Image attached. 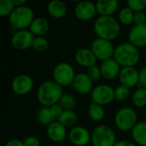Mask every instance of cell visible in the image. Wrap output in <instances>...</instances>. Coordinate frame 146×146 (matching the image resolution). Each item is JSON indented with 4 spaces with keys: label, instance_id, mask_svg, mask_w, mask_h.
<instances>
[{
    "label": "cell",
    "instance_id": "38",
    "mask_svg": "<svg viewBox=\"0 0 146 146\" xmlns=\"http://www.w3.org/2000/svg\"><path fill=\"white\" fill-rule=\"evenodd\" d=\"M139 85L141 86L143 88L146 89V67L143 68L139 72Z\"/></svg>",
    "mask_w": 146,
    "mask_h": 146
},
{
    "label": "cell",
    "instance_id": "24",
    "mask_svg": "<svg viewBox=\"0 0 146 146\" xmlns=\"http://www.w3.org/2000/svg\"><path fill=\"white\" fill-rule=\"evenodd\" d=\"M37 117L41 124L47 125V126L55 122V119H56L50 111V108L49 107H43L39 109V110L38 111Z\"/></svg>",
    "mask_w": 146,
    "mask_h": 146
},
{
    "label": "cell",
    "instance_id": "14",
    "mask_svg": "<svg viewBox=\"0 0 146 146\" xmlns=\"http://www.w3.org/2000/svg\"><path fill=\"white\" fill-rule=\"evenodd\" d=\"M69 140L70 142L75 146H85L86 145L90 139H92V136L88 130L82 127H74L69 133Z\"/></svg>",
    "mask_w": 146,
    "mask_h": 146
},
{
    "label": "cell",
    "instance_id": "37",
    "mask_svg": "<svg viewBox=\"0 0 146 146\" xmlns=\"http://www.w3.org/2000/svg\"><path fill=\"white\" fill-rule=\"evenodd\" d=\"M50 111H51L53 116L55 118H57V119L62 114V112L64 111V109L62 107V105L61 104H57L53 105V106H51V107H50Z\"/></svg>",
    "mask_w": 146,
    "mask_h": 146
},
{
    "label": "cell",
    "instance_id": "25",
    "mask_svg": "<svg viewBox=\"0 0 146 146\" xmlns=\"http://www.w3.org/2000/svg\"><path fill=\"white\" fill-rule=\"evenodd\" d=\"M77 121V115L72 110H64L58 117V122L64 127H71Z\"/></svg>",
    "mask_w": 146,
    "mask_h": 146
},
{
    "label": "cell",
    "instance_id": "6",
    "mask_svg": "<svg viewBox=\"0 0 146 146\" xmlns=\"http://www.w3.org/2000/svg\"><path fill=\"white\" fill-rule=\"evenodd\" d=\"M92 141L93 146H114L116 143V138L114 131L108 126H98L92 133Z\"/></svg>",
    "mask_w": 146,
    "mask_h": 146
},
{
    "label": "cell",
    "instance_id": "11",
    "mask_svg": "<svg viewBox=\"0 0 146 146\" xmlns=\"http://www.w3.org/2000/svg\"><path fill=\"white\" fill-rule=\"evenodd\" d=\"M11 86L15 93L18 95H25L32 91L33 82L30 76L27 74H21L13 80Z\"/></svg>",
    "mask_w": 146,
    "mask_h": 146
},
{
    "label": "cell",
    "instance_id": "9",
    "mask_svg": "<svg viewBox=\"0 0 146 146\" xmlns=\"http://www.w3.org/2000/svg\"><path fill=\"white\" fill-rule=\"evenodd\" d=\"M115 98V90L108 85L96 86L92 92V99L94 104L106 105L110 104Z\"/></svg>",
    "mask_w": 146,
    "mask_h": 146
},
{
    "label": "cell",
    "instance_id": "4",
    "mask_svg": "<svg viewBox=\"0 0 146 146\" xmlns=\"http://www.w3.org/2000/svg\"><path fill=\"white\" fill-rule=\"evenodd\" d=\"M9 17L12 27L18 30H24L26 27H30L34 20L33 12L27 6L15 8Z\"/></svg>",
    "mask_w": 146,
    "mask_h": 146
},
{
    "label": "cell",
    "instance_id": "17",
    "mask_svg": "<svg viewBox=\"0 0 146 146\" xmlns=\"http://www.w3.org/2000/svg\"><path fill=\"white\" fill-rule=\"evenodd\" d=\"M75 90L80 94H87L92 89V80L87 74L80 73L77 74L73 82Z\"/></svg>",
    "mask_w": 146,
    "mask_h": 146
},
{
    "label": "cell",
    "instance_id": "18",
    "mask_svg": "<svg viewBox=\"0 0 146 146\" xmlns=\"http://www.w3.org/2000/svg\"><path fill=\"white\" fill-rule=\"evenodd\" d=\"M117 0H98L96 3L97 12L100 16H111L118 9Z\"/></svg>",
    "mask_w": 146,
    "mask_h": 146
},
{
    "label": "cell",
    "instance_id": "1",
    "mask_svg": "<svg viewBox=\"0 0 146 146\" xmlns=\"http://www.w3.org/2000/svg\"><path fill=\"white\" fill-rule=\"evenodd\" d=\"M62 97V86L54 80H48L42 83L37 92V98L38 102L44 107H51Z\"/></svg>",
    "mask_w": 146,
    "mask_h": 146
},
{
    "label": "cell",
    "instance_id": "26",
    "mask_svg": "<svg viewBox=\"0 0 146 146\" xmlns=\"http://www.w3.org/2000/svg\"><path fill=\"white\" fill-rule=\"evenodd\" d=\"M88 114L90 118L94 121H100L104 117V110L103 107L97 104H91L88 108Z\"/></svg>",
    "mask_w": 146,
    "mask_h": 146
},
{
    "label": "cell",
    "instance_id": "3",
    "mask_svg": "<svg viewBox=\"0 0 146 146\" xmlns=\"http://www.w3.org/2000/svg\"><path fill=\"white\" fill-rule=\"evenodd\" d=\"M114 58L123 68L133 67L139 62L140 55L136 46L131 43H123L115 49Z\"/></svg>",
    "mask_w": 146,
    "mask_h": 146
},
{
    "label": "cell",
    "instance_id": "36",
    "mask_svg": "<svg viewBox=\"0 0 146 146\" xmlns=\"http://www.w3.org/2000/svg\"><path fill=\"white\" fill-rule=\"evenodd\" d=\"M24 146H40V141L37 137L34 136H29L27 139H25Z\"/></svg>",
    "mask_w": 146,
    "mask_h": 146
},
{
    "label": "cell",
    "instance_id": "7",
    "mask_svg": "<svg viewBox=\"0 0 146 146\" xmlns=\"http://www.w3.org/2000/svg\"><path fill=\"white\" fill-rule=\"evenodd\" d=\"M75 76L74 69L70 64L67 62L57 64L53 70L54 81H56L61 86H68L73 83Z\"/></svg>",
    "mask_w": 146,
    "mask_h": 146
},
{
    "label": "cell",
    "instance_id": "19",
    "mask_svg": "<svg viewBox=\"0 0 146 146\" xmlns=\"http://www.w3.org/2000/svg\"><path fill=\"white\" fill-rule=\"evenodd\" d=\"M100 68L102 72V76L107 80L115 79L117 75H119L121 72L120 65L115 59H109L103 62Z\"/></svg>",
    "mask_w": 146,
    "mask_h": 146
},
{
    "label": "cell",
    "instance_id": "41",
    "mask_svg": "<svg viewBox=\"0 0 146 146\" xmlns=\"http://www.w3.org/2000/svg\"><path fill=\"white\" fill-rule=\"evenodd\" d=\"M12 2L15 8L24 6V4L26 3V0H12Z\"/></svg>",
    "mask_w": 146,
    "mask_h": 146
},
{
    "label": "cell",
    "instance_id": "5",
    "mask_svg": "<svg viewBox=\"0 0 146 146\" xmlns=\"http://www.w3.org/2000/svg\"><path fill=\"white\" fill-rule=\"evenodd\" d=\"M137 113L128 107H124L119 110L115 117V123L116 127L123 132L133 130L137 124Z\"/></svg>",
    "mask_w": 146,
    "mask_h": 146
},
{
    "label": "cell",
    "instance_id": "28",
    "mask_svg": "<svg viewBox=\"0 0 146 146\" xmlns=\"http://www.w3.org/2000/svg\"><path fill=\"white\" fill-rule=\"evenodd\" d=\"M134 13L129 7L123 8L119 14V20L124 25H129L133 22Z\"/></svg>",
    "mask_w": 146,
    "mask_h": 146
},
{
    "label": "cell",
    "instance_id": "27",
    "mask_svg": "<svg viewBox=\"0 0 146 146\" xmlns=\"http://www.w3.org/2000/svg\"><path fill=\"white\" fill-rule=\"evenodd\" d=\"M132 101L133 104L138 108H142L146 105V89L139 88L133 95Z\"/></svg>",
    "mask_w": 146,
    "mask_h": 146
},
{
    "label": "cell",
    "instance_id": "23",
    "mask_svg": "<svg viewBox=\"0 0 146 146\" xmlns=\"http://www.w3.org/2000/svg\"><path fill=\"white\" fill-rule=\"evenodd\" d=\"M134 141L141 146H146V121L139 122L132 130Z\"/></svg>",
    "mask_w": 146,
    "mask_h": 146
},
{
    "label": "cell",
    "instance_id": "33",
    "mask_svg": "<svg viewBox=\"0 0 146 146\" xmlns=\"http://www.w3.org/2000/svg\"><path fill=\"white\" fill-rule=\"evenodd\" d=\"M128 7L135 12H139L146 8V0H128Z\"/></svg>",
    "mask_w": 146,
    "mask_h": 146
},
{
    "label": "cell",
    "instance_id": "30",
    "mask_svg": "<svg viewBox=\"0 0 146 146\" xmlns=\"http://www.w3.org/2000/svg\"><path fill=\"white\" fill-rule=\"evenodd\" d=\"M60 104L65 110H71L75 106L76 100L71 94H64L60 99Z\"/></svg>",
    "mask_w": 146,
    "mask_h": 146
},
{
    "label": "cell",
    "instance_id": "35",
    "mask_svg": "<svg viewBox=\"0 0 146 146\" xmlns=\"http://www.w3.org/2000/svg\"><path fill=\"white\" fill-rule=\"evenodd\" d=\"M133 22L136 25H144L146 24V15L143 11L135 12L133 17Z\"/></svg>",
    "mask_w": 146,
    "mask_h": 146
},
{
    "label": "cell",
    "instance_id": "39",
    "mask_svg": "<svg viewBox=\"0 0 146 146\" xmlns=\"http://www.w3.org/2000/svg\"><path fill=\"white\" fill-rule=\"evenodd\" d=\"M5 146H24V144L19 139H11L7 142Z\"/></svg>",
    "mask_w": 146,
    "mask_h": 146
},
{
    "label": "cell",
    "instance_id": "31",
    "mask_svg": "<svg viewBox=\"0 0 146 146\" xmlns=\"http://www.w3.org/2000/svg\"><path fill=\"white\" fill-rule=\"evenodd\" d=\"M32 47L38 52H43L45 51L48 47H49V43L48 40L44 38V37H36L33 42Z\"/></svg>",
    "mask_w": 146,
    "mask_h": 146
},
{
    "label": "cell",
    "instance_id": "10",
    "mask_svg": "<svg viewBox=\"0 0 146 146\" xmlns=\"http://www.w3.org/2000/svg\"><path fill=\"white\" fill-rule=\"evenodd\" d=\"M34 38V35L30 31L18 30L11 38V44L16 50H24L33 45Z\"/></svg>",
    "mask_w": 146,
    "mask_h": 146
},
{
    "label": "cell",
    "instance_id": "13",
    "mask_svg": "<svg viewBox=\"0 0 146 146\" xmlns=\"http://www.w3.org/2000/svg\"><path fill=\"white\" fill-rule=\"evenodd\" d=\"M119 79L122 86L131 88L139 84V72L133 67H126L121 69L119 74Z\"/></svg>",
    "mask_w": 146,
    "mask_h": 146
},
{
    "label": "cell",
    "instance_id": "34",
    "mask_svg": "<svg viewBox=\"0 0 146 146\" xmlns=\"http://www.w3.org/2000/svg\"><path fill=\"white\" fill-rule=\"evenodd\" d=\"M87 75L89 76V78L92 80V81H97L98 80L101 76H102V72H101V68H98V66L94 65L88 68L87 70Z\"/></svg>",
    "mask_w": 146,
    "mask_h": 146
},
{
    "label": "cell",
    "instance_id": "8",
    "mask_svg": "<svg viewBox=\"0 0 146 146\" xmlns=\"http://www.w3.org/2000/svg\"><path fill=\"white\" fill-rule=\"evenodd\" d=\"M92 50L96 56L97 59L102 60L103 62L111 59L115 53V49L111 42L100 38H96L92 42Z\"/></svg>",
    "mask_w": 146,
    "mask_h": 146
},
{
    "label": "cell",
    "instance_id": "16",
    "mask_svg": "<svg viewBox=\"0 0 146 146\" xmlns=\"http://www.w3.org/2000/svg\"><path fill=\"white\" fill-rule=\"evenodd\" d=\"M75 60L80 66L89 68L90 67L95 65L97 57L92 50L82 48L78 50L75 53Z\"/></svg>",
    "mask_w": 146,
    "mask_h": 146
},
{
    "label": "cell",
    "instance_id": "40",
    "mask_svg": "<svg viewBox=\"0 0 146 146\" xmlns=\"http://www.w3.org/2000/svg\"><path fill=\"white\" fill-rule=\"evenodd\" d=\"M114 146H136L135 144L127 141V140H121V141H118L115 143V145Z\"/></svg>",
    "mask_w": 146,
    "mask_h": 146
},
{
    "label": "cell",
    "instance_id": "21",
    "mask_svg": "<svg viewBox=\"0 0 146 146\" xmlns=\"http://www.w3.org/2000/svg\"><path fill=\"white\" fill-rule=\"evenodd\" d=\"M49 30V22L44 18H36L30 25V32L37 37H42Z\"/></svg>",
    "mask_w": 146,
    "mask_h": 146
},
{
    "label": "cell",
    "instance_id": "22",
    "mask_svg": "<svg viewBox=\"0 0 146 146\" xmlns=\"http://www.w3.org/2000/svg\"><path fill=\"white\" fill-rule=\"evenodd\" d=\"M47 10L50 15L55 18L63 17L67 12V7L65 3L60 0L50 1L47 5Z\"/></svg>",
    "mask_w": 146,
    "mask_h": 146
},
{
    "label": "cell",
    "instance_id": "20",
    "mask_svg": "<svg viewBox=\"0 0 146 146\" xmlns=\"http://www.w3.org/2000/svg\"><path fill=\"white\" fill-rule=\"evenodd\" d=\"M47 135L50 140L56 143L62 142L64 140L67 135L66 128L63 125L58 121H55L48 126L47 127Z\"/></svg>",
    "mask_w": 146,
    "mask_h": 146
},
{
    "label": "cell",
    "instance_id": "29",
    "mask_svg": "<svg viewBox=\"0 0 146 146\" xmlns=\"http://www.w3.org/2000/svg\"><path fill=\"white\" fill-rule=\"evenodd\" d=\"M15 9L12 0H1L0 1V15L7 16L10 15L13 10Z\"/></svg>",
    "mask_w": 146,
    "mask_h": 146
},
{
    "label": "cell",
    "instance_id": "12",
    "mask_svg": "<svg viewBox=\"0 0 146 146\" xmlns=\"http://www.w3.org/2000/svg\"><path fill=\"white\" fill-rule=\"evenodd\" d=\"M96 5L90 1H81L78 3L74 8L75 16L81 21L92 19L96 14Z\"/></svg>",
    "mask_w": 146,
    "mask_h": 146
},
{
    "label": "cell",
    "instance_id": "2",
    "mask_svg": "<svg viewBox=\"0 0 146 146\" xmlns=\"http://www.w3.org/2000/svg\"><path fill=\"white\" fill-rule=\"evenodd\" d=\"M120 30L119 22L113 16H99L94 23V31L98 38L109 41L116 38Z\"/></svg>",
    "mask_w": 146,
    "mask_h": 146
},
{
    "label": "cell",
    "instance_id": "15",
    "mask_svg": "<svg viewBox=\"0 0 146 146\" xmlns=\"http://www.w3.org/2000/svg\"><path fill=\"white\" fill-rule=\"evenodd\" d=\"M129 41L136 47L146 45V24L135 25L129 32Z\"/></svg>",
    "mask_w": 146,
    "mask_h": 146
},
{
    "label": "cell",
    "instance_id": "32",
    "mask_svg": "<svg viewBox=\"0 0 146 146\" xmlns=\"http://www.w3.org/2000/svg\"><path fill=\"white\" fill-rule=\"evenodd\" d=\"M129 96V88L125 86H119L115 90V98L118 101H124Z\"/></svg>",
    "mask_w": 146,
    "mask_h": 146
}]
</instances>
